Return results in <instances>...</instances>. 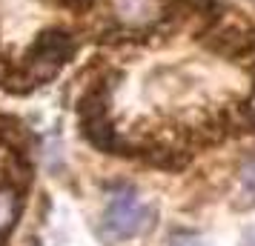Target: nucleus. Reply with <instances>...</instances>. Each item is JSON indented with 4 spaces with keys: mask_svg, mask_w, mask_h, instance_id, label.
Returning a JSON list of instances; mask_svg holds the SVG:
<instances>
[{
    "mask_svg": "<svg viewBox=\"0 0 255 246\" xmlns=\"http://www.w3.org/2000/svg\"><path fill=\"white\" fill-rule=\"evenodd\" d=\"M72 55H75V40H72L63 29H49V32H43V35L32 43V49H29V55H26V60H23V72L6 78L3 83H6V86H9V83H20L17 92H29V89L40 86L43 81L55 78L58 69L72 58Z\"/></svg>",
    "mask_w": 255,
    "mask_h": 246,
    "instance_id": "f257e3e1",
    "label": "nucleus"
},
{
    "mask_svg": "<svg viewBox=\"0 0 255 246\" xmlns=\"http://www.w3.org/2000/svg\"><path fill=\"white\" fill-rule=\"evenodd\" d=\"M152 223H155V212L140 203L135 189L121 186L106 203L104 218L98 223V235L104 244H124L129 238L149 232Z\"/></svg>",
    "mask_w": 255,
    "mask_h": 246,
    "instance_id": "f03ea898",
    "label": "nucleus"
},
{
    "mask_svg": "<svg viewBox=\"0 0 255 246\" xmlns=\"http://www.w3.org/2000/svg\"><path fill=\"white\" fill-rule=\"evenodd\" d=\"M78 123H81L83 138L95 149L106 155H127V143L115 132L112 117H109V89L106 86H92L78 100Z\"/></svg>",
    "mask_w": 255,
    "mask_h": 246,
    "instance_id": "7ed1b4c3",
    "label": "nucleus"
},
{
    "mask_svg": "<svg viewBox=\"0 0 255 246\" xmlns=\"http://www.w3.org/2000/svg\"><path fill=\"white\" fill-rule=\"evenodd\" d=\"M118 20L129 29H146L163 14V0H118Z\"/></svg>",
    "mask_w": 255,
    "mask_h": 246,
    "instance_id": "20e7f679",
    "label": "nucleus"
},
{
    "mask_svg": "<svg viewBox=\"0 0 255 246\" xmlns=\"http://www.w3.org/2000/svg\"><path fill=\"white\" fill-rule=\"evenodd\" d=\"M209 49L212 52H218V55H227V58H238L244 52H250L255 46V40L244 29L238 26H218L212 35H209Z\"/></svg>",
    "mask_w": 255,
    "mask_h": 246,
    "instance_id": "39448f33",
    "label": "nucleus"
},
{
    "mask_svg": "<svg viewBox=\"0 0 255 246\" xmlns=\"http://www.w3.org/2000/svg\"><path fill=\"white\" fill-rule=\"evenodd\" d=\"M20 215V198L14 186H0V238L6 232H12V226L17 223Z\"/></svg>",
    "mask_w": 255,
    "mask_h": 246,
    "instance_id": "423d86ee",
    "label": "nucleus"
},
{
    "mask_svg": "<svg viewBox=\"0 0 255 246\" xmlns=\"http://www.w3.org/2000/svg\"><path fill=\"white\" fill-rule=\"evenodd\" d=\"M241 198H247L244 206H255V161L241 172Z\"/></svg>",
    "mask_w": 255,
    "mask_h": 246,
    "instance_id": "0eeeda50",
    "label": "nucleus"
},
{
    "mask_svg": "<svg viewBox=\"0 0 255 246\" xmlns=\"http://www.w3.org/2000/svg\"><path fill=\"white\" fill-rule=\"evenodd\" d=\"M169 246H207V244L198 232H172L169 235Z\"/></svg>",
    "mask_w": 255,
    "mask_h": 246,
    "instance_id": "6e6552de",
    "label": "nucleus"
},
{
    "mask_svg": "<svg viewBox=\"0 0 255 246\" xmlns=\"http://www.w3.org/2000/svg\"><path fill=\"white\" fill-rule=\"evenodd\" d=\"M241 246H255V226H250V229L241 235Z\"/></svg>",
    "mask_w": 255,
    "mask_h": 246,
    "instance_id": "1a4fd4ad",
    "label": "nucleus"
},
{
    "mask_svg": "<svg viewBox=\"0 0 255 246\" xmlns=\"http://www.w3.org/2000/svg\"><path fill=\"white\" fill-rule=\"evenodd\" d=\"M247 117H250V123L255 126V94L250 97V103H247Z\"/></svg>",
    "mask_w": 255,
    "mask_h": 246,
    "instance_id": "9d476101",
    "label": "nucleus"
},
{
    "mask_svg": "<svg viewBox=\"0 0 255 246\" xmlns=\"http://www.w3.org/2000/svg\"><path fill=\"white\" fill-rule=\"evenodd\" d=\"M0 83H3V75H0Z\"/></svg>",
    "mask_w": 255,
    "mask_h": 246,
    "instance_id": "9b49d317",
    "label": "nucleus"
},
{
    "mask_svg": "<svg viewBox=\"0 0 255 246\" xmlns=\"http://www.w3.org/2000/svg\"><path fill=\"white\" fill-rule=\"evenodd\" d=\"M0 246H6V244H3V241H0Z\"/></svg>",
    "mask_w": 255,
    "mask_h": 246,
    "instance_id": "f8f14e48",
    "label": "nucleus"
}]
</instances>
